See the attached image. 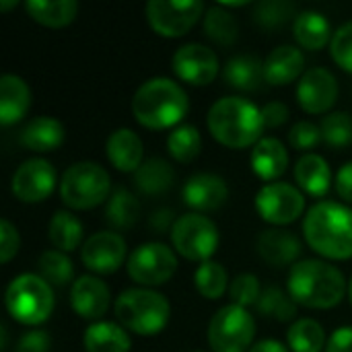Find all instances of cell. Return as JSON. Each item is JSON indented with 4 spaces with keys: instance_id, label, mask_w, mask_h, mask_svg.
<instances>
[{
    "instance_id": "10",
    "label": "cell",
    "mask_w": 352,
    "mask_h": 352,
    "mask_svg": "<svg viewBox=\"0 0 352 352\" xmlns=\"http://www.w3.org/2000/svg\"><path fill=\"white\" fill-rule=\"evenodd\" d=\"M128 276L144 287H159L171 280L177 270V256L165 243H142L126 262Z\"/></svg>"
},
{
    "instance_id": "7",
    "label": "cell",
    "mask_w": 352,
    "mask_h": 352,
    "mask_svg": "<svg viewBox=\"0 0 352 352\" xmlns=\"http://www.w3.org/2000/svg\"><path fill=\"white\" fill-rule=\"evenodd\" d=\"M109 173L93 161L70 165L60 179V198L72 210L95 208L109 196Z\"/></svg>"
},
{
    "instance_id": "6",
    "label": "cell",
    "mask_w": 352,
    "mask_h": 352,
    "mask_svg": "<svg viewBox=\"0 0 352 352\" xmlns=\"http://www.w3.org/2000/svg\"><path fill=\"white\" fill-rule=\"evenodd\" d=\"M6 309L12 320L25 326L43 324L54 311V291L39 274H19L10 280L4 295Z\"/></svg>"
},
{
    "instance_id": "36",
    "label": "cell",
    "mask_w": 352,
    "mask_h": 352,
    "mask_svg": "<svg viewBox=\"0 0 352 352\" xmlns=\"http://www.w3.org/2000/svg\"><path fill=\"white\" fill-rule=\"evenodd\" d=\"M200 148H202L200 132L190 124H182L173 128L167 136V151L179 163H192L200 155Z\"/></svg>"
},
{
    "instance_id": "44",
    "label": "cell",
    "mask_w": 352,
    "mask_h": 352,
    "mask_svg": "<svg viewBox=\"0 0 352 352\" xmlns=\"http://www.w3.org/2000/svg\"><path fill=\"white\" fill-rule=\"evenodd\" d=\"M19 245H21L19 231L12 227L10 221L2 219L0 221V262L2 264H8L16 256Z\"/></svg>"
},
{
    "instance_id": "32",
    "label": "cell",
    "mask_w": 352,
    "mask_h": 352,
    "mask_svg": "<svg viewBox=\"0 0 352 352\" xmlns=\"http://www.w3.org/2000/svg\"><path fill=\"white\" fill-rule=\"evenodd\" d=\"M82 223L66 212V210H58L54 212L50 225H47V235H50V241L54 243V248H58L60 252H72L80 245L82 241Z\"/></svg>"
},
{
    "instance_id": "17",
    "label": "cell",
    "mask_w": 352,
    "mask_h": 352,
    "mask_svg": "<svg viewBox=\"0 0 352 352\" xmlns=\"http://www.w3.org/2000/svg\"><path fill=\"white\" fill-rule=\"evenodd\" d=\"M184 202L198 210V212H210L221 208L227 202L229 188L221 175L214 173H196L184 184Z\"/></svg>"
},
{
    "instance_id": "47",
    "label": "cell",
    "mask_w": 352,
    "mask_h": 352,
    "mask_svg": "<svg viewBox=\"0 0 352 352\" xmlns=\"http://www.w3.org/2000/svg\"><path fill=\"white\" fill-rule=\"evenodd\" d=\"M175 221L177 219H173V210L171 208H159V210H155L148 217V225H151L153 233H157V235H163V233L171 231Z\"/></svg>"
},
{
    "instance_id": "12",
    "label": "cell",
    "mask_w": 352,
    "mask_h": 352,
    "mask_svg": "<svg viewBox=\"0 0 352 352\" xmlns=\"http://www.w3.org/2000/svg\"><path fill=\"white\" fill-rule=\"evenodd\" d=\"M256 210L270 225H291L303 214L305 198L295 186L274 182L256 194Z\"/></svg>"
},
{
    "instance_id": "22",
    "label": "cell",
    "mask_w": 352,
    "mask_h": 352,
    "mask_svg": "<svg viewBox=\"0 0 352 352\" xmlns=\"http://www.w3.org/2000/svg\"><path fill=\"white\" fill-rule=\"evenodd\" d=\"M64 136H66V130L56 118L39 116L25 124V128L19 134V142L27 151L50 153V151H56L64 142Z\"/></svg>"
},
{
    "instance_id": "40",
    "label": "cell",
    "mask_w": 352,
    "mask_h": 352,
    "mask_svg": "<svg viewBox=\"0 0 352 352\" xmlns=\"http://www.w3.org/2000/svg\"><path fill=\"white\" fill-rule=\"evenodd\" d=\"M295 12V6L287 0H262L256 4L254 21L264 29H276L285 25Z\"/></svg>"
},
{
    "instance_id": "51",
    "label": "cell",
    "mask_w": 352,
    "mask_h": 352,
    "mask_svg": "<svg viewBox=\"0 0 352 352\" xmlns=\"http://www.w3.org/2000/svg\"><path fill=\"white\" fill-rule=\"evenodd\" d=\"M0 334H2V342H0V349H2V351H6V344H8V330H6V326H4V324L0 326Z\"/></svg>"
},
{
    "instance_id": "46",
    "label": "cell",
    "mask_w": 352,
    "mask_h": 352,
    "mask_svg": "<svg viewBox=\"0 0 352 352\" xmlns=\"http://www.w3.org/2000/svg\"><path fill=\"white\" fill-rule=\"evenodd\" d=\"M262 120L266 128H278L289 120V107L283 101H270L262 107Z\"/></svg>"
},
{
    "instance_id": "4",
    "label": "cell",
    "mask_w": 352,
    "mask_h": 352,
    "mask_svg": "<svg viewBox=\"0 0 352 352\" xmlns=\"http://www.w3.org/2000/svg\"><path fill=\"white\" fill-rule=\"evenodd\" d=\"M210 134L229 148H245L262 140L264 120L262 109L243 97H223L206 118Z\"/></svg>"
},
{
    "instance_id": "15",
    "label": "cell",
    "mask_w": 352,
    "mask_h": 352,
    "mask_svg": "<svg viewBox=\"0 0 352 352\" xmlns=\"http://www.w3.org/2000/svg\"><path fill=\"white\" fill-rule=\"evenodd\" d=\"M80 260L91 272L111 274L126 260V241L120 233L113 231L95 233L82 243Z\"/></svg>"
},
{
    "instance_id": "43",
    "label": "cell",
    "mask_w": 352,
    "mask_h": 352,
    "mask_svg": "<svg viewBox=\"0 0 352 352\" xmlns=\"http://www.w3.org/2000/svg\"><path fill=\"white\" fill-rule=\"evenodd\" d=\"M289 140H291L293 148L309 151V148L318 146L324 140V136H322V128L316 126L314 122H297L289 132Z\"/></svg>"
},
{
    "instance_id": "14",
    "label": "cell",
    "mask_w": 352,
    "mask_h": 352,
    "mask_svg": "<svg viewBox=\"0 0 352 352\" xmlns=\"http://www.w3.org/2000/svg\"><path fill=\"white\" fill-rule=\"evenodd\" d=\"M56 188V169L45 159L25 161L12 175L10 190L14 198L27 204L43 202Z\"/></svg>"
},
{
    "instance_id": "48",
    "label": "cell",
    "mask_w": 352,
    "mask_h": 352,
    "mask_svg": "<svg viewBox=\"0 0 352 352\" xmlns=\"http://www.w3.org/2000/svg\"><path fill=\"white\" fill-rule=\"evenodd\" d=\"M326 352H352V326L338 328L330 336L326 344Z\"/></svg>"
},
{
    "instance_id": "34",
    "label": "cell",
    "mask_w": 352,
    "mask_h": 352,
    "mask_svg": "<svg viewBox=\"0 0 352 352\" xmlns=\"http://www.w3.org/2000/svg\"><path fill=\"white\" fill-rule=\"evenodd\" d=\"M254 307L262 318H272L276 322H291L297 316L293 297L278 287H266Z\"/></svg>"
},
{
    "instance_id": "39",
    "label": "cell",
    "mask_w": 352,
    "mask_h": 352,
    "mask_svg": "<svg viewBox=\"0 0 352 352\" xmlns=\"http://www.w3.org/2000/svg\"><path fill=\"white\" fill-rule=\"evenodd\" d=\"M320 128H322L324 142L334 148L349 146L352 142V118L344 111H334L326 116Z\"/></svg>"
},
{
    "instance_id": "9",
    "label": "cell",
    "mask_w": 352,
    "mask_h": 352,
    "mask_svg": "<svg viewBox=\"0 0 352 352\" xmlns=\"http://www.w3.org/2000/svg\"><path fill=\"white\" fill-rule=\"evenodd\" d=\"M171 243L186 260L208 262L219 250V229L208 217L190 212L175 221L171 229Z\"/></svg>"
},
{
    "instance_id": "23",
    "label": "cell",
    "mask_w": 352,
    "mask_h": 352,
    "mask_svg": "<svg viewBox=\"0 0 352 352\" xmlns=\"http://www.w3.org/2000/svg\"><path fill=\"white\" fill-rule=\"evenodd\" d=\"M305 68V56L295 45H280L270 52L264 62L266 82L272 87L293 82Z\"/></svg>"
},
{
    "instance_id": "24",
    "label": "cell",
    "mask_w": 352,
    "mask_h": 352,
    "mask_svg": "<svg viewBox=\"0 0 352 352\" xmlns=\"http://www.w3.org/2000/svg\"><path fill=\"white\" fill-rule=\"evenodd\" d=\"M287 165L289 153L278 138H262L252 151V169L264 182L274 184L287 171Z\"/></svg>"
},
{
    "instance_id": "3",
    "label": "cell",
    "mask_w": 352,
    "mask_h": 352,
    "mask_svg": "<svg viewBox=\"0 0 352 352\" xmlns=\"http://www.w3.org/2000/svg\"><path fill=\"white\" fill-rule=\"evenodd\" d=\"M346 293L342 272L324 260H303L291 268L289 295L295 303L311 309L336 307Z\"/></svg>"
},
{
    "instance_id": "50",
    "label": "cell",
    "mask_w": 352,
    "mask_h": 352,
    "mask_svg": "<svg viewBox=\"0 0 352 352\" xmlns=\"http://www.w3.org/2000/svg\"><path fill=\"white\" fill-rule=\"evenodd\" d=\"M250 352H289V351H287V346H285L283 342L268 338V340H260L258 344H254V346L250 349Z\"/></svg>"
},
{
    "instance_id": "27",
    "label": "cell",
    "mask_w": 352,
    "mask_h": 352,
    "mask_svg": "<svg viewBox=\"0 0 352 352\" xmlns=\"http://www.w3.org/2000/svg\"><path fill=\"white\" fill-rule=\"evenodd\" d=\"M87 352H130L132 342L124 326L113 322H95L82 336Z\"/></svg>"
},
{
    "instance_id": "33",
    "label": "cell",
    "mask_w": 352,
    "mask_h": 352,
    "mask_svg": "<svg viewBox=\"0 0 352 352\" xmlns=\"http://www.w3.org/2000/svg\"><path fill=\"white\" fill-rule=\"evenodd\" d=\"M287 340L293 352H322L328 344L324 328L316 320H309V318L297 320L289 328Z\"/></svg>"
},
{
    "instance_id": "30",
    "label": "cell",
    "mask_w": 352,
    "mask_h": 352,
    "mask_svg": "<svg viewBox=\"0 0 352 352\" xmlns=\"http://www.w3.org/2000/svg\"><path fill=\"white\" fill-rule=\"evenodd\" d=\"M134 182H136V188L142 194L161 196V194L171 190V186L175 182V171L165 159L153 157V159L144 161L138 167V171L134 175Z\"/></svg>"
},
{
    "instance_id": "29",
    "label": "cell",
    "mask_w": 352,
    "mask_h": 352,
    "mask_svg": "<svg viewBox=\"0 0 352 352\" xmlns=\"http://www.w3.org/2000/svg\"><path fill=\"white\" fill-rule=\"evenodd\" d=\"M25 10L39 25L60 29V27H66V25H70L74 21V16L78 12V4L74 0H52V2H47V0H27Z\"/></svg>"
},
{
    "instance_id": "13",
    "label": "cell",
    "mask_w": 352,
    "mask_h": 352,
    "mask_svg": "<svg viewBox=\"0 0 352 352\" xmlns=\"http://www.w3.org/2000/svg\"><path fill=\"white\" fill-rule=\"evenodd\" d=\"M173 72L188 85L206 87L219 74V58L217 54L202 43H186L182 45L171 60Z\"/></svg>"
},
{
    "instance_id": "37",
    "label": "cell",
    "mask_w": 352,
    "mask_h": 352,
    "mask_svg": "<svg viewBox=\"0 0 352 352\" xmlns=\"http://www.w3.org/2000/svg\"><path fill=\"white\" fill-rule=\"evenodd\" d=\"M194 285L204 299H221L229 289L227 270L219 262H202L194 272Z\"/></svg>"
},
{
    "instance_id": "53",
    "label": "cell",
    "mask_w": 352,
    "mask_h": 352,
    "mask_svg": "<svg viewBox=\"0 0 352 352\" xmlns=\"http://www.w3.org/2000/svg\"><path fill=\"white\" fill-rule=\"evenodd\" d=\"M349 299H351V303H352V278H351V283H349Z\"/></svg>"
},
{
    "instance_id": "41",
    "label": "cell",
    "mask_w": 352,
    "mask_h": 352,
    "mask_svg": "<svg viewBox=\"0 0 352 352\" xmlns=\"http://www.w3.org/2000/svg\"><path fill=\"white\" fill-rule=\"evenodd\" d=\"M229 295H231V301L235 305H241V307H248V305H256L260 295H262V289H260V283L254 274H239L233 278L231 287H229Z\"/></svg>"
},
{
    "instance_id": "20",
    "label": "cell",
    "mask_w": 352,
    "mask_h": 352,
    "mask_svg": "<svg viewBox=\"0 0 352 352\" xmlns=\"http://www.w3.org/2000/svg\"><path fill=\"white\" fill-rule=\"evenodd\" d=\"M31 107V91L27 82L16 74H4L0 78V124L12 126L27 116Z\"/></svg>"
},
{
    "instance_id": "45",
    "label": "cell",
    "mask_w": 352,
    "mask_h": 352,
    "mask_svg": "<svg viewBox=\"0 0 352 352\" xmlns=\"http://www.w3.org/2000/svg\"><path fill=\"white\" fill-rule=\"evenodd\" d=\"M50 349H52L50 334L43 330H31L21 336L14 352H50Z\"/></svg>"
},
{
    "instance_id": "25",
    "label": "cell",
    "mask_w": 352,
    "mask_h": 352,
    "mask_svg": "<svg viewBox=\"0 0 352 352\" xmlns=\"http://www.w3.org/2000/svg\"><path fill=\"white\" fill-rule=\"evenodd\" d=\"M295 182L305 194L324 198L332 184L330 165L326 163L324 157H320L316 153L303 155L295 165Z\"/></svg>"
},
{
    "instance_id": "18",
    "label": "cell",
    "mask_w": 352,
    "mask_h": 352,
    "mask_svg": "<svg viewBox=\"0 0 352 352\" xmlns=\"http://www.w3.org/2000/svg\"><path fill=\"white\" fill-rule=\"evenodd\" d=\"M111 303L109 289L95 276H80L70 289V305L82 320H99L107 314Z\"/></svg>"
},
{
    "instance_id": "11",
    "label": "cell",
    "mask_w": 352,
    "mask_h": 352,
    "mask_svg": "<svg viewBox=\"0 0 352 352\" xmlns=\"http://www.w3.org/2000/svg\"><path fill=\"white\" fill-rule=\"evenodd\" d=\"M144 10L157 35L182 37L198 23L204 6L200 0H151Z\"/></svg>"
},
{
    "instance_id": "5",
    "label": "cell",
    "mask_w": 352,
    "mask_h": 352,
    "mask_svg": "<svg viewBox=\"0 0 352 352\" xmlns=\"http://www.w3.org/2000/svg\"><path fill=\"white\" fill-rule=\"evenodd\" d=\"M171 316L169 301L151 289H128L116 301V318L138 336H157Z\"/></svg>"
},
{
    "instance_id": "26",
    "label": "cell",
    "mask_w": 352,
    "mask_h": 352,
    "mask_svg": "<svg viewBox=\"0 0 352 352\" xmlns=\"http://www.w3.org/2000/svg\"><path fill=\"white\" fill-rule=\"evenodd\" d=\"M223 78L229 87L237 91H248V93L260 91L266 80L264 64L256 56H250V54L235 56L225 64Z\"/></svg>"
},
{
    "instance_id": "38",
    "label": "cell",
    "mask_w": 352,
    "mask_h": 352,
    "mask_svg": "<svg viewBox=\"0 0 352 352\" xmlns=\"http://www.w3.org/2000/svg\"><path fill=\"white\" fill-rule=\"evenodd\" d=\"M39 276L50 283V285H56V287H64L68 283H72L74 278V266H72V260L60 252V250H47L39 256Z\"/></svg>"
},
{
    "instance_id": "28",
    "label": "cell",
    "mask_w": 352,
    "mask_h": 352,
    "mask_svg": "<svg viewBox=\"0 0 352 352\" xmlns=\"http://www.w3.org/2000/svg\"><path fill=\"white\" fill-rule=\"evenodd\" d=\"M293 31H295V39L301 47L318 52L328 45L332 27H330V21L322 12L303 10L297 14Z\"/></svg>"
},
{
    "instance_id": "42",
    "label": "cell",
    "mask_w": 352,
    "mask_h": 352,
    "mask_svg": "<svg viewBox=\"0 0 352 352\" xmlns=\"http://www.w3.org/2000/svg\"><path fill=\"white\" fill-rule=\"evenodd\" d=\"M330 52L334 62L346 70L352 72V21L342 25L334 35H332V43H330Z\"/></svg>"
},
{
    "instance_id": "1",
    "label": "cell",
    "mask_w": 352,
    "mask_h": 352,
    "mask_svg": "<svg viewBox=\"0 0 352 352\" xmlns=\"http://www.w3.org/2000/svg\"><path fill=\"white\" fill-rule=\"evenodd\" d=\"M303 235L314 252L330 260L352 258V208L338 202H318L303 221Z\"/></svg>"
},
{
    "instance_id": "8",
    "label": "cell",
    "mask_w": 352,
    "mask_h": 352,
    "mask_svg": "<svg viewBox=\"0 0 352 352\" xmlns=\"http://www.w3.org/2000/svg\"><path fill=\"white\" fill-rule=\"evenodd\" d=\"M256 336L252 314L235 303L221 307L208 324V344L214 352H248Z\"/></svg>"
},
{
    "instance_id": "16",
    "label": "cell",
    "mask_w": 352,
    "mask_h": 352,
    "mask_svg": "<svg viewBox=\"0 0 352 352\" xmlns=\"http://www.w3.org/2000/svg\"><path fill=\"white\" fill-rule=\"evenodd\" d=\"M299 105L307 113H326L338 99L336 76L326 68H309L297 85Z\"/></svg>"
},
{
    "instance_id": "35",
    "label": "cell",
    "mask_w": 352,
    "mask_h": 352,
    "mask_svg": "<svg viewBox=\"0 0 352 352\" xmlns=\"http://www.w3.org/2000/svg\"><path fill=\"white\" fill-rule=\"evenodd\" d=\"M204 31L206 35L221 43V45H233L239 37V25L235 16L225 6H210L204 16Z\"/></svg>"
},
{
    "instance_id": "19",
    "label": "cell",
    "mask_w": 352,
    "mask_h": 352,
    "mask_svg": "<svg viewBox=\"0 0 352 352\" xmlns=\"http://www.w3.org/2000/svg\"><path fill=\"white\" fill-rule=\"evenodd\" d=\"M258 254L274 268L293 264L301 256V241L295 233L283 229H268L258 237Z\"/></svg>"
},
{
    "instance_id": "2",
    "label": "cell",
    "mask_w": 352,
    "mask_h": 352,
    "mask_svg": "<svg viewBox=\"0 0 352 352\" xmlns=\"http://www.w3.org/2000/svg\"><path fill=\"white\" fill-rule=\"evenodd\" d=\"M188 109L190 101L186 91L175 80L165 76L142 82L132 99V113L136 122L148 130H165L173 126L177 128Z\"/></svg>"
},
{
    "instance_id": "49",
    "label": "cell",
    "mask_w": 352,
    "mask_h": 352,
    "mask_svg": "<svg viewBox=\"0 0 352 352\" xmlns=\"http://www.w3.org/2000/svg\"><path fill=\"white\" fill-rule=\"evenodd\" d=\"M336 192L340 198H344L346 202L352 204V161L340 167V171L336 175Z\"/></svg>"
},
{
    "instance_id": "52",
    "label": "cell",
    "mask_w": 352,
    "mask_h": 352,
    "mask_svg": "<svg viewBox=\"0 0 352 352\" xmlns=\"http://www.w3.org/2000/svg\"><path fill=\"white\" fill-rule=\"evenodd\" d=\"M12 6H16V0H10V2H0V8H2V10H8V8H12Z\"/></svg>"
},
{
    "instance_id": "31",
    "label": "cell",
    "mask_w": 352,
    "mask_h": 352,
    "mask_svg": "<svg viewBox=\"0 0 352 352\" xmlns=\"http://www.w3.org/2000/svg\"><path fill=\"white\" fill-rule=\"evenodd\" d=\"M105 219L113 229H120V231L130 229L140 219V202H138V198L130 190H126L122 186L116 188L111 192V196H109V202H107V208H105Z\"/></svg>"
},
{
    "instance_id": "21",
    "label": "cell",
    "mask_w": 352,
    "mask_h": 352,
    "mask_svg": "<svg viewBox=\"0 0 352 352\" xmlns=\"http://www.w3.org/2000/svg\"><path fill=\"white\" fill-rule=\"evenodd\" d=\"M144 146L138 134H134L128 128H120L109 134L107 138V159L109 163L124 173L138 171V167L144 163Z\"/></svg>"
}]
</instances>
